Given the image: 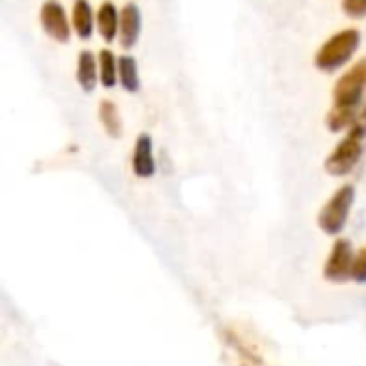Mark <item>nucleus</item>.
<instances>
[{"label": "nucleus", "mask_w": 366, "mask_h": 366, "mask_svg": "<svg viewBox=\"0 0 366 366\" xmlns=\"http://www.w3.org/2000/svg\"><path fill=\"white\" fill-rule=\"evenodd\" d=\"M365 139H366V127L362 124H354L347 135L337 144V148L328 154L324 167L330 176H350L356 165L362 159L365 152Z\"/></svg>", "instance_id": "2"}, {"label": "nucleus", "mask_w": 366, "mask_h": 366, "mask_svg": "<svg viewBox=\"0 0 366 366\" xmlns=\"http://www.w3.org/2000/svg\"><path fill=\"white\" fill-rule=\"evenodd\" d=\"M118 81L127 92L139 90V71L133 56H120L118 58Z\"/></svg>", "instance_id": "14"}, {"label": "nucleus", "mask_w": 366, "mask_h": 366, "mask_svg": "<svg viewBox=\"0 0 366 366\" xmlns=\"http://www.w3.org/2000/svg\"><path fill=\"white\" fill-rule=\"evenodd\" d=\"M131 167H133V174L137 178H150V176H154V172H157L154 146H152V137L148 133H142L135 139L133 157H131Z\"/></svg>", "instance_id": "7"}, {"label": "nucleus", "mask_w": 366, "mask_h": 366, "mask_svg": "<svg viewBox=\"0 0 366 366\" xmlns=\"http://www.w3.org/2000/svg\"><path fill=\"white\" fill-rule=\"evenodd\" d=\"M354 202H356V189L352 184H345V187L337 189L335 195L320 210L317 223H320L322 232H326L330 236L341 234L343 227H345V223H347V219H350V212L354 208Z\"/></svg>", "instance_id": "3"}, {"label": "nucleus", "mask_w": 366, "mask_h": 366, "mask_svg": "<svg viewBox=\"0 0 366 366\" xmlns=\"http://www.w3.org/2000/svg\"><path fill=\"white\" fill-rule=\"evenodd\" d=\"M354 251H352V242L345 238H339L332 244L330 257L326 259L324 266V277L332 283H345L352 277L354 270Z\"/></svg>", "instance_id": "6"}, {"label": "nucleus", "mask_w": 366, "mask_h": 366, "mask_svg": "<svg viewBox=\"0 0 366 366\" xmlns=\"http://www.w3.org/2000/svg\"><path fill=\"white\" fill-rule=\"evenodd\" d=\"M356 124H362L366 127V101L362 103V107H360V114H358V122Z\"/></svg>", "instance_id": "18"}, {"label": "nucleus", "mask_w": 366, "mask_h": 366, "mask_svg": "<svg viewBox=\"0 0 366 366\" xmlns=\"http://www.w3.org/2000/svg\"><path fill=\"white\" fill-rule=\"evenodd\" d=\"M77 81L81 86L84 92H92L97 88V84L101 81L99 77V58L92 51H81L77 58Z\"/></svg>", "instance_id": "11"}, {"label": "nucleus", "mask_w": 366, "mask_h": 366, "mask_svg": "<svg viewBox=\"0 0 366 366\" xmlns=\"http://www.w3.org/2000/svg\"><path fill=\"white\" fill-rule=\"evenodd\" d=\"M99 120H101L103 131L109 137H120V133H122V120H120V112H118V107H116L114 101H109V99L101 101V105H99Z\"/></svg>", "instance_id": "13"}, {"label": "nucleus", "mask_w": 366, "mask_h": 366, "mask_svg": "<svg viewBox=\"0 0 366 366\" xmlns=\"http://www.w3.org/2000/svg\"><path fill=\"white\" fill-rule=\"evenodd\" d=\"M352 279L358 283H366V247L358 251V255L354 257V270H352Z\"/></svg>", "instance_id": "17"}, {"label": "nucleus", "mask_w": 366, "mask_h": 366, "mask_svg": "<svg viewBox=\"0 0 366 366\" xmlns=\"http://www.w3.org/2000/svg\"><path fill=\"white\" fill-rule=\"evenodd\" d=\"M139 32H142V11H139L137 4L127 2L120 9V30H118L120 45L124 49L135 47L137 41H139Z\"/></svg>", "instance_id": "8"}, {"label": "nucleus", "mask_w": 366, "mask_h": 366, "mask_svg": "<svg viewBox=\"0 0 366 366\" xmlns=\"http://www.w3.org/2000/svg\"><path fill=\"white\" fill-rule=\"evenodd\" d=\"M360 47V32L356 28H345L332 34L315 54V66L324 73H335L345 66Z\"/></svg>", "instance_id": "1"}, {"label": "nucleus", "mask_w": 366, "mask_h": 366, "mask_svg": "<svg viewBox=\"0 0 366 366\" xmlns=\"http://www.w3.org/2000/svg\"><path fill=\"white\" fill-rule=\"evenodd\" d=\"M97 30H99V34H101V39L105 43H112L118 36V30H120V13L114 6V2L105 0L99 6V11H97Z\"/></svg>", "instance_id": "10"}, {"label": "nucleus", "mask_w": 366, "mask_h": 366, "mask_svg": "<svg viewBox=\"0 0 366 366\" xmlns=\"http://www.w3.org/2000/svg\"><path fill=\"white\" fill-rule=\"evenodd\" d=\"M71 24L79 39H90L97 28V13L92 11L88 0H75L71 11Z\"/></svg>", "instance_id": "9"}, {"label": "nucleus", "mask_w": 366, "mask_h": 366, "mask_svg": "<svg viewBox=\"0 0 366 366\" xmlns=\"http://www.w3.org/2000/svg\"><path fill=\"white\" fill-rule=\"evenodd\" d=\"M341 9L352 19H362V17H366V0H343L341 2Z\"/></svg>", "instance_id": "16"}, {"label": "nucleus", "mask_w": 366, "mask_h": 366, "mask_svg": "<svg viewBox=\"0 0 366 366\" xmlns=\"http://www.w3.org/2000/svg\"><path fill=\"white\" fill-rule=\"evenodd\" d=\"M39 19L47 36H51L58 43H69L73 24H69V15L58 0H45L39 11Z\"/></svg>", "instance_id": "5"}, {"label": "nucleus", "mask_w": 366, "mask_h": 366, "mask_svg": "<svg viewBox=\"0 0 366 366\" xmlns=\"http://www.w3.org/2000/svg\"><path fill=\"white\" fill-rule=\"evenodd\" d=\"M360 107H343V105H332V109L326 116V124L332 133H343L350 131L358 122Z\"/></svg>", "instance_id": "12"}, {"label": "nucleus", "mask_w": 366, "mask_h": 366, "mask_svg": "<svg viewBox=\"0 0 366 366\" xmlns=\"http://www.w3.org/2000/svg\"><path fill=\"white\" fill-rule=\"evenodd\" d=\"M366 92V58H360L350 71H345L332 90L335 105L343 107H362Z\"/></svg>", "instance_id": "4"}, {"label": "nucleus", "mask_w": 366, "mask_h": 366, "mask_svg": "<svg viewBox=\"0 0 366 366\" xmlns=\"http://www.w3.org/2000/svg\"><path fill=\"white\" fill-rule=\"evenodd\" d=\"M97 58H99V77L103 88H114L118 84V58L114 56L112 49H101Z\"/></svg>", "instance_id": "15"}]
</instances>
